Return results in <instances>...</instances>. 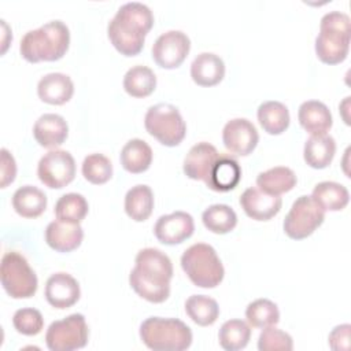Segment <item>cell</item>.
<instances>
[{"label": "cell", "instance_id": "1", "mask_svg": "<svg viewBox=\"0 0 351 351\" xmlns=\"http://www.w3.org/2000/svg\"><path fill=\"white\" fill-rule=\"evenodd\" d=\"M136 266L129 274L133 291L151 303H162L170 295L173 263L158 248H143L136 255Z\"/></svg>", "mask_w": 351, "mask_h": 351}, {"label": "cell", "instance_id": "2", "mask_svg": "<svg viewBox=\"0 0 351 351\" xmlns=\"http://www.w3.org/2000/svg\"><path fill=\"white\" fill-rule=\"evenodd\" d=\"M154 26L151 8L140 1L122 4L107 26V36L114 48L125 56L141 52L147 33Z\"/></svg>", "mask_w": 351, "mask_h": 351}, {"label": "cell", "instance_id": "3", "mask_svg": "<svg viewBox=\"0 0 351 351\" xmlns=\"http://www.w3.org/2000/svg\"><path fill=\"white\" fill-rule=\"evenodd\" d=\"M70 44V30L59 19L49 21L38 29L29 30L21 40L19 52L30 63L62 59Z\"/></svg>", "mask_w": 351, "mask_h": 351}, {"label": "cell", "instance_id": "4", "mask_svg": "<svg viewBox=\"0 0 351 351\" xmlns=\"http://www.w3.org/2000/svg\"><path fill=\"white\" fill-rule=\"evenodd\" d=\"M351 21L340 11L326 12L319 22V33L315 37V53L326 64L343 62L350 49Z\"/></svg>", "mask_w": 351, "mask_h": 351}, {"label": "cell", "instance_id": "5", "mask_svg": "<svg viewBox=\"0 0 351 351\" xmlns=\"http://www.w3.org/2000/svg\"><path fill=\"white\" fill-rule=\"evenodd\" d=\"M140 339L155 351H182L192 344V330L177 318L149 317L140 325Z\"/></svg>", "mask_w": 351, "mask_h": 351}, {"label": "cell", "instance_id": "6", "mask_svg": "<svg viewBox=\"0 0 351 351\" xmlns=\"http://www.w3.org/2000/svg\"><path fill=\"white\" fill-rule=\"evenodd\" d=\"M181 267L188 278L200 288H215L225 276V269L217 251L206 243H196L188 247L181 255Z\"/></svg>", "mask_w": 351, "mask_h": 351}, {"label": "cell", "instance_id": "7", "mask_svg": "<svg viewBox=\"0 0 351 351\" xmlns=\"http://www.w3.org/2000/svg\"><path fill=\"white\" fill-rule=\"evenodd\" d=\"M147 132L166 147L178 145L186 134V123L180 110L170 103L151 106L144 117Z\"/></svg>", "mask_w": 351, "mask_h": 351}, {"label": "cell", "instance_id": "8", "mask_svg": "<svg viewBox=\"0 0 351 351\" xmlns=\"http://www.w3.org/2000/svg\"><path fill=\"white\" fill-rule=\"evenodd\" d=\"M0 277L4 291L14 299L32 298L38 287L34 270L30 267L26 258L15 251L3 255Z\"/></svg>", "mask_w": 351, "mask_h": 351}, {"label": "cell", "instance_id": "9", "mask_svg": "<svg viewBox=\"0 0 351 351\" xmlns=\"http://www.w3.org/2000/svg\"><path fill=\"white\" fill-rule=\"evenodd\" d=\"M324 219L325 211L317 202L308 195H302L292 203L285 215L282 228L288 237L302 240L313 234L314 230L322 225Z\"/></svg>", "mask_w": 351, "mask_h": 351}, {"label": "cell", "instance_id": "10", "mask_svg": "<svg viewBox=\"0 0 351 351\" xmlns=\"http://www.w3.org/2000/svg\"><path fill=\"white\" fill-rule=\"evenodd\" d=\"M89 329L85 317L80 313L53 321L45 333V343L51 351H74L88 343Z\"/></svg>", "mask_w": 351, "mask_h": 351}, {"label": "cell", "instance_id": "11", "mask_svg": "<svg viewBox=\"0 0 351 351\" xmlns=\"http://www.w3.org/2000/svg\"><path fill=\"white\" fill-rule=\"evenodd\" d=\"M37 176L45 186L60 189L74 180L75 160L69 151L51 149L38 160Z\"/></svg>", "mask_w": 351, "mask_h": 351}, {"label": "cell", "instance_id": "12", "mask_svg": "<svg viewBox=\"0 0 351 351\" xmlns=\"http://www.w3.org/2000/svg\"><path fill=\"white\" fill-rule=\"evenodd\" d=\"M191 49L189 37L181 30L162 33L152 45V59L163 69H177L185 60Z\"/></svg>", "mask_w": 351, "mask_h": 351}, {"label": "cell", "instance_id": "13", "mask_svg": "<svg viewBox=\"0 0 351 351\" xmlns=\"http://www.w3.org/2000/svg\"><path fill=\"white\" fill-rule=\"evenodd\" d=\"M222 141L232 154L247 156L258 145L259 134L255 125L247 118H233L223 126Z\"/></svg>", "mask_w": 351, "mask_h": 351}, {"label": "cell", "instance_id": "14", "mask_svg": "<svg viewBox=\"0 0 351 351\" xmlns=\"http://www.w3.org/2000/svg\"><path fill=\"white\" fill-rule=\"evenodd\" d=\"M195 222L191 214L185 211H174L160 215L154 226L156 239L167 245H176L193 234Z\"/></svg>", "mask_w": 351, "mask_h": 351}, {"label": "cell", "instance_id": "15", "mask_svg": "<svg viewBox=\"0 0 351 351\" xmlns=\"http://www.w3.org/2000/svg\"><path fill=\"white\" fill-rule=\"evenodd\" d=\"M47 302L55 308H69L77 303L81 295L78 281L69 273H55L49 276L44 291Z\"/></svg>", "mask_w": 351, "mask_h": 351}, {"label": "cell", "instance_id": "16", "mask_svg": "<svg viewBox=\"0 0 351 351\" xmlns=\"http://www.w3.org/2000/svg\"><path fill=\"white\" fill-rule=\"evenodd\" d=\"M240 206L250 218L255 221H269L278 214L282 200L277 195H269L258 186H251L241 193Z\"/></svg>", "mask_w": 351, "mask_h": 351}, {"label": "cell", "instance_id": "17", "mask_svg": "<svg viewBox=\"0 0 351 351\" xmlns=\"http://www.w3.org/2000/svg\"><path fill=\"white\" fill-rule=\"evenodd\" d=\"M221 154L217 148L206 141L195 144L186 154L184 159V173L191 180L207 181L210 171Z\"/></svg>", "mask_w": 351, "mask_h": 351}, {"label": "cell", "instance_id": "18", "mask_svg": "<svg viewBox=\"0 0 351 351\" xmlns=\"http://www.w3.org/2000/svg\"><path fill=\"white\" fill-rule=\"evenodd\" d=\"M33 136L41 147L56 149L66 141L69 125L62 115L47 112L34 122Z\"/></svg>", "mask_w": 351, "mask_h": 351}, {"label": "cell", "instance_id": "19", "mask_svg": "<svg viewBox=\"0 0 351 351\" xmlns=\"http://www.w3.org/2000/svg\"><path fill=\"white\" fill-rule=\"evenodd\" d=\"M84 239V230L80 223L55 219L45 229L47 244L58 252H70L78 248Z\"/></svg>", "mask_w": 351, "mask_h": 351}, {"label": "cell", "instance_id": "20", "mask_svg": "<svg viewBox=\"0 0 351 351\" xmlns=\"http://www.w3.org/2000/svg\"><path fill=\"white\" fill-rule=\"evenodd\" d=\"M74 93V84L67 74L48 73L37 84L38 97L48 104L60 106L67 103Z\"/></svg>", "mask_w": 351, "mask_h": 351}, {"label": "cell", "instance_id": "21", "mask_svg": "<svg viewBox=\"0 0 351 351\" xmlns=\"http://www.w3.org/2000/svg\"><path fill=\"white\" fill-rule=\"evenodd\" d=\"M298 119L300 126L311 136L326 134L333 123L328 106L318 100L303 101L298 110Z\"/></svg>", "mask_w": 351, "mask_h": 351}, {"label": "cell", "instance_id": "22", "mask_svg": "<svg viewBox=\"0 0 351 351\" xmlns=\"http://www.w3.org/2000/svg\"><path fill=\"white\" fill-rule=\"evenodd\" d=\"M241 178V167L236 158L219 155L215 160L206 185L215 192H228L236 188Z\"/></svg>", "mask_w": 351, "mask_h": 351}, {"label": "cell", "instance_id": "23", "mask_svg": "<svg viewBox=\"0 0 351 351\" xmlns=\"http://www.w3.org/2000/svg\"><path fill=\"white\" fill-rule=\"evenodd\" d=\"M225 75L223 60L213 52L199 53L191 64V77L200 86H213L222 81Z\"/></svg>", "mask_w": 351, "mask_h": 351}, {"label": "cell", "instance_id": "24", "mask_svg": "<svg viewBox=\"0 0 351 351\" xmlns=\"http://www.w3.org/2000/svg\"><path fill=\"white\" fill-rule=\"evenodd\" d=\"M336 141L329 134H317L306 140L303 148L304 162L313 169H325L333 160Z\"/></svg>", "mask_w": 351, "mask_h": 351}, {"label": "cell", "instance_id": "25", "mask_svg": "<svg viewBox=\"0 0 351 351\" xmlns=\"http://www.w3.org/2000/svg\"><path fill=\"white\" fill-rule=\"evenodd\" d=\"M12 207L23 218H36L45 211L47 196L34 185H23L14 192Z\"/></svg>", "mask_w": 351, "mask_h": 351}, {"label": "cell", "instance_id": "26", "mask_svg": "<svg viewBox=\"0 0 351 351\" xmlns=\"http://www.w3.org/2000/svg\"><path fill=\"white\" fill-rule=\"evenodd\" d=\"M296 182V174L287 166H276L267 169L266 171L259 173L256 177V185L261 191L277 196L293 189Z\"/></svg>", "mask_w": 351, "mask_h": 351}, {"label": "cell", "instance_id": "27", "mask_svg": "<svg viewBox=\"0 0 351 351\" xmlns=\"http://www.w3.org/2000/svg\"><path fill=\"white\" fill-rule=\"evenodd\" d=\"M119 160L122 167L133 174L148 170L152 162V149L141 138L129 140L121 149Z\"/></svg>", "mask_w": 351, "mask_h": 351}, {"label": "cell", "instance_id": "28", "mask_svg": "<svg viewBox=\"0 0 351 351\" xmlns=\"http://www.w3.org/2000/svg\"><path fill=\"white\" fill-rule=\"evenodd\" d=\"M262 129L269 134H281L289 126V111L287 106L277 100L263 101L256 111Z\"/></svg>", "mask_w": 351, "mask_h": 351}, {"label": "cell", "instance_id": "29", "mask_svg": "<svg viewBox=\"0 0 351 351\" xmlns=\"http://www.w3.org/2000/svg\"><path fill=\"white\" fill-rule=\"evenodd\" d=\"M311 197L324 211H340L348 204L350 193L340 182L322 181L314 186Z\"/></svg>", "mask_w": 351, "mask_h": 351}, {"label": "cell", "instance_id": "30", "mask_svg": "<svg viewBox=\"0 0 351 351\" xmlns=\"http://www.w3.org/2000/svg\"><path fill=\"white\" fill-rule=\"evenodd\" d=\"M154 210V192L145 184L132 186L125 195V211L136 222L148 219Z\"/></svg>", "mask_w": 351, "mask_h": 351}, {"label": "cell", "instance_id": "31", "mask_svg": "<svg viewBox=\"0 0 351 351\" xmlns=\"http://www.w3.org/2000/svg\"><path fill=\"white\" fill-rule=\"evenodd\" d=\"M123 89L133 97L149 96L156 88L155 73L143 64L130 67L123 75Z\"/></svg>", "mask_w": 351, "mask_h": 351}, {"label": "cell", "instance_id": "32", "mask_svg": "<svg viewBox=\"0 0 351 351\" xmlns=\"http://www.w3.org/2000/svg\"><path fill=\"white\" fill-rule=\"evenodd\" d=\"M188 317L200 326L213 325L219 315V306L215 299L207 295H192L185 302Z\"/></svg>", "mask_w": 351, "mask_h": 351}, {"label": "cell", "instance_id": "33", "mask_svg": "<svg viewBox=\"0 0 351 351\" xmlns=\"http://www.w3.org/2000/svg\"><path fill=\"white\" fill-rule=\"evenodd\" d=\"M203 225L213 233L225 234L237 225V215L228 204H211L202 214Z\"/></svg>", "mask_w": 351, "mask_h": 351}, {"label": "cell", "instance_id": "34", "mask_svg": "<svg viewBox=\"0 0 351 351\" xmlns=\"http://www.w3.org/2000/svg\"><path fill=\"white\" fill-rule=\"evenodd\" d=\"M251 337V329L241 319H229L222 324L218 332L219 346L226 351L243 350Z\"/></svg>", "mask_w": 351, "mask_h": 351}, {"label": "cell", "instance_id": "35", "mask_svg": "<svg viewBox=\"0 0 351 351\" xmlns=\"http://www.w3.org/2000/svg\"><path fill=\"white\" fill-rule=\"evenodd\" d=\"M89 206L81 193L70 192L62 195L55 204L56 219L80 223L88 214Z\"/></svg>", "mask_w": 351, "mask_h": 351}, {"label": "cell", "instance_id": "36", "mask_svg": "<svg viewBox=\"0 0 351 351\" xmlns=\"http://www.w3.org/2000/svg\"><path fill=\"white\" fill-rule=\"evenodd\" d=\"M245 318L254 328H266L278 324L280 310L277 304L269 299L261 298L251 302L245 308Z\"/></svg>", "mask_w": 351, "mask_h": 351}, {"label": "cell", "instance_id": "37", "mask_svg": "<svg viewBox=\"0 0 351 351\" xmlns=\"http://www.w3.org/2000/svg\"><path fill=\"white\" fill-rule=\"evenodd\" d=\"M82 176L92 184L107 182L112 176V163L103 154H90L82 162Z\"/></svg>", "mask_w": 351, "mask_h": 351}, {"label": "cell", "instance_id": "38", "mask_svg": "<svg viewBox=\"0 0 351 351\" xmlns=\"http://www.w3.org/2000/svg\"><path fill=\"white\" fill-rule=\"evenodd\" d=\"M12 325L18 333L25 336H36L44 328V318L37 308L23 307L14 313Z\"/></svg>", "mask_w": 351, "mask_h": 351}, {"label": "cell", "instance_id": "39", "mask_svg": "<svg viewBox=\"0 0 351 351\" xmlns=\"http://www.w3.org/2000/svg\"><path fill=\"white\" fill-rule=\"evenodd\" d=\"M259 351H291L293 340L291 335L276 328L274 325L263 328L258 337Z\"/></svg>", "mask_w": 351, "mask_h": 351}, {"label": "cell", "instance_id": "40", "mask_svg": "<svg viewBox=\"0 0 351 351\" xmlns=\"http://www.w3.org/2000/svg\"><path fill=\"white\" fill-rule=\"evenodd\" d=\"M350 324H341L332 329L328 337L329 347L335 351H347L350 348Z\"/></svg>", "mask_w": 351, "mask_h": 351}, {"label": "cell", "instance_id": "41", "mask_svg": "<svg viewBox=\"0 0 351 351\" xmlns=\"http://www.w3.org/2000/svg\"><path fill=\"white\" fill-rule=\"evenodd\" d=\"M1 188H5L15 180L16 176V163L14 156L7 148H1Z\"/></svg>", "mask_w": 351, "mask_h": 351}]
</instances>
